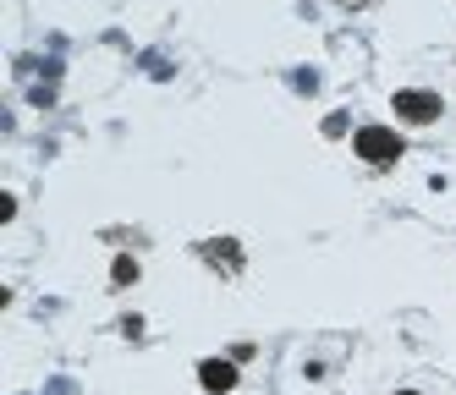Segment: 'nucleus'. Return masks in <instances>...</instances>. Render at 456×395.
<instances>
[{
    "mask_svg": "<svg viewBox=\"0 0 456 395\" xmlns=\"http://www.w3.org/2000/svg\"><path fill=\"white\" fill-rule=\"evenodd\" d=\"M352 149L363 154L369 165H390V159L402 154V138H396V132H390V126H363V132H357V138H352Z\"/></svg>",
    "mask_w": 456,
    "mask_h": 395,
    "instance_id": "f257e3e1",
    "label": "nucleus"
},
{
    "mask_svg": "<svg viewBox=\"0 0 456 395\" xmlns=\"http://www.w3.org/2000/svg\"><path fill=\"white\" fill-rule=\"evenodd\" d=\"M396 116L412 121V126H429V121L440 116V99H435V93H412V88H402V93H396Z\"/></svg>",
    "mask_w": 456,
    "mask_h": 395,
    "instance_id": "f03ea898",
    "label": "nucleus"
},
{
    "mask_svg": "<svg viewBox=\"0 0 456 395\" xmlns=\"http://www.w3.org/2000/svg\"><path fill=\"white\" fill-rule=\"evenodd\" d=\"M199 379H204V390L225 395V390L237 384V362H220V357H209V362H199Z\"/></svg>",
    "mask_w": 456,
    "mask_h": 395,
    "instance_id": "7ed1b4c3",
    "label": "nucleus"
},
{
    "mask_svg": "<svg viewBox=\"0 0 456 395\" xmlns=\"http://www.w3.org/2000/svg\"><path fill=\"white\" fill-rule=\"evenodd\" d=\"M138 280V263L133 258H116V286H133Z\"/></svg>",
    "mask_w": 456,
    "mask_h": 395,
    "instance_id": "20e7f679",
    "label": "nucleus"
},
{
    "mask_svg": "<svg viewBox=\"0 0 456 395\" xmlns=\"http://www.w3.org/2000/svg\"><path fill=\"white\" fill-rule=\"evenodd\" d=\"M402 395H412V390H402Z\"/></svg>",
    "mask_w": 456,
    "mask_h": 395,
    "instance_id": "39448f33",
    "label": "nucleus"
}]
</instances>
